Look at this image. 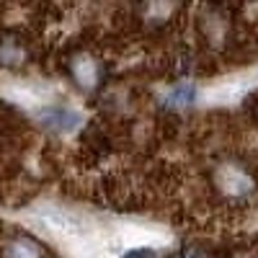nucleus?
Here are the masks:
<instances>
[{"mask_svg": "<svg viewBox=\"0 0 258 258\" xmlns=\"http://www.w3.org/2000/svg\"><path fill=\"white\" fill-rule=\"evenodd\" d=\"M214 181H217V186H220V191L225 194V197L227 199H235V202L248 199L250 194L255 191L253 178L248 176V170H243L240 165H235V163L220 165L217 173H214Z\"/></svg>", "mask_w": 258, "mask_h": 258, "instance_id": "nucleus-1", "label": "nucleus"}, {"mask_svg": "<svg viewBox=\"0 0 258 258\" xmlns=\"http://www.w3.org/2000/svg\"><path fill=\"white\" fill-rule=\"evenodd\" d=\"M39 119L47 129L57 135H64V132H73V129L80 124V114L70 106H47V109L39 111Z\"/></svg>", "mask_w": 258, "mask_h": 258, "instance_id": "nucleus-2", "label": "nucleus"}, {"mask_svg": "<svg viewBox=\"0 0 258 258\" xmlns=\"http://www.w3.org/2000/svg\"><path fill=\"white\" fill-rule=\"evenodd\" d=\"M70 73H73L75 83L80 85L83 91H93V88H98L101 75H103L101 62L93 59L91 54H78V57L70 62Z\"/></svg>", "mask_w": 258, "mask_h": 258, "instance_id": "nucleus-3", "label": "nucleus"}, {"mask_svg": "<svg viewBox=\"0 0 258 258\" xmlns=\"http://www.w3.org/2000/svg\"><path fill=\"white\" fill-rule=\"evenodd\" d=\"M194 101H197V85L188 83V80L173 85V88L168 91V96H165V106H168V109H188Z\"/></svg>", "mask_w": 258, "mask_h": 258, "instance_id": "nucleus-4", "label": "nucleus"}, {"mask_svg": "<svg viewBox=\"0 0 258 258\" xmlns=\"http://www.w3.org/2000/svg\"><path fill=\"white\" fill-rule=\"evenodd\" d=\"M6 258H41V248L29 238H21V240H13L8 245Z\"/></svg>", "mask_w": 258, "mask_h": 258, "instance_id": "nucleus-5", "label": "nucleus"}, {"mask_svg": "<svg viewBox=\"0 0 258 258\" xmlns=\"http://www.w3.org/2000/svg\"><path fill=\"white\" fill-rule=\"evenodd\" d=\"M21 59H24L21 44H16V41H3V44H0V62L3 64H18Z\"/></svg>", "mask_w": 258, "mask_h": 258, "instance_id": "nucleus-6", "label": "nucleus"}, {"mask_svg": "<svg viewBox=\"0 0 258 258\" xmlns=\"http://www.w3.org/2000/svg\"><path fill=\"white\" fill-rule=\"evenodd\" d=\"M124 258H155V253L150 248H137V250H129Z\"/></svg>", "mask_w": 258, "mask_h": 258, "instance_id": "nucleus-7", "label": "nucleus"}, {"mask_svg": "<svg viewBox=\"0 0 258 258\" xmlns=\"http://www.w3.org/2000/svg\"><path fill=\"white\" fill-rule=\"evenodd\" d=\"M181 258H207V255H204L199 248H188V250H183V253H181Z\"/></svg>", "mask_w": 258, "mask_h": 258, "instance_id": "nucleus-8", "label": "nucleus"}]
</instances>
